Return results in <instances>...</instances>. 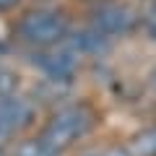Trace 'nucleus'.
<instances>
[{
    "label": "nucleus",
    "mask_w": 156,
    "mask_h": 156,
    "mask_svg": "<svg viewBox=\"0 0 156 156\" xmlns=\"http://www.w3.org/2000/svg\"><path fill=\"white\" fill-rule=\"evenodd\" d=\"M130 156H156V125L154 128H146L130 140Z\"/></svg>",
    "instance_id": "nucleus-5"
},
{
    "label": "nucleus",
    "mask_w": 156,
    "mask_h": 156,
    "mask_svg": "<svg viewBox=\"0 0 156 156\" xmlns=\"http://www.w3.org/2000/svg\"><path fill=\"white\" fill-rule=\"evenodd\" d=\"M154 83H156V76H154Z\"/></svg>",
    "instance_id": "nucleus-11"
},
{
    "label": "nucleus",
    "mask_w": 156,
    "mask_h": 156,
    "mask_svg": "<svg viewBox=\"0 0 156 156\" xmlns=\"http://www.w3.org/2000/svg\"><path fill=\"white\" fill-rule=\"evenodd\" d=\"M148 34H151V39H156V18L148 21Z\"/></svg>",
    "instance_id": "nucleus-10"
},
{
    "label": "nucleus",
    "mask_w": 156,
    "mask_h": 156,
    "mask_svg": "<svg viewBox=\"0 0 156 156\" xmlns=\"http://www.w3.org/2000/svg\"><path fill=\"white\" fill-rule=\"evenodd\" d=\"M91 156H130V154L122 151V148H104V151H96V154H91Z\"/></svg>",
    "instance_id": "nucleus-8"
},
{
    "label": "nucleus",
    "mask_w": 156,
    "mask_h": 156,
    "mask_svg": "<svg viewBox=\"0 0 156 156\" xmlns=\"http://www.w3.org/2000/svg\"><path fill=\"white\" fill-rule=\"evenodd\" d=\"M18 0H0V11H8V8H13Z\"/></svg>",
    "instance_id": "nucleus-9"
},
{
    "label": "nucleus",
    "mask_w": 156,
    "mask_h": 156,
    "mask_svg": "<svg viewBox=\"0 0 156 156\" xmlns=\"http://www.w3.org/2000/svg\"><path fill=\"white\" fill-rule=\"evenodd\" d=\"M42 68L52 78H65L73 73V57L65 55V52H60V55H44L42 57Z\"/></svg>",
    "instance_id": "nucleus-6"
},
{
    "label": "nucleus",
    "mask_w": 156,
    "mask_h": 156,
    "mask_svg": "<svg viewBox=\"0 0 156 156\" xmlns=\"http://www.w3.org/2000/svg\"><path fill=\"white\" fill-rule=\"evenodd\" d=\"M18 37L29 44L47 47L65 37V18L50 11H34L18 21Z\"/></svg>",
    "instance_id": "nucleus-2"
},
{
    "label": "nucleus",
    "mask_w": 156,
    "mask_h": 156,
    "mask_svg": "<svg viewBox=\"0 0 156 156\" xmlns=\"http://www.w3.org/2000/svg\"><path fill=\"white\" fill-rule=\"evenodd\" d=\"M16 156H57V151H52L44 140H26L18 146Z\"/></svg>",
    "instance_id": "nucleus-7"
},
{
    "label": "nucleus",
    "mask_w": 156,
    "mask_h": 156,
    "mask_svg": "<svg viewBox=\"0 0 156 156\" xmlns=\"http://www.w3.org/2000/svg\"><path fill=\"white\" fill-rule=\"evenodd\" d=\"M91 125H94V115H91L89 107H83V104L65 107V109H60L50 120V125L44 128L42 140H44L52 151L60 154V151H65L68 146H73L81 135L89 133Z\"/></svg>",
    "instance_id": "nucleus-1"
},
{
    "label": "nucleus",
    "mask_w": 156,
    "mask_h": 156,
    "mask_svg": "<svg viewBox=\"0 0 156 156\" xmlns=\"http://www.w3.org/2000/svg\"><path fill=\"white\" fill-rule=\"evenodd\" d=\"M31 109L18 96H0V133H13L21 130L29 122Z\"/></svg>",
    "instance_id": "nucleus-4"
},
{
    "label": "nucleus",
    "mask_w": 156,
    "mask_h": 156,
    "mask_svg": "<svg viewBox=\"0 0 156 156\" xmlns=\"http://www.w3.org/2000/svg\"><path fill=\"white\" fill-rule=\"evenodd\" d=\"M94 23L101 34H125L135 26V13L133 8L120 5V3H109V5L96 8Z\"/></svg>",
    "instance_id": "nucleus-3"
}]
</instances>
